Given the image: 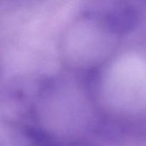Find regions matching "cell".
Returning a JSON list of instances; mask_svg holds the SVG:
<instances>
[{"label":"cell","instance_id":"1","mask_svg":"<svg viewBox=\"0 0 146 146\" xmlns=\"http://www.w3.org/2000/svg\"><path fill=\"white\" fill-rule=\"evenodd\" d=\"M139 15L129 5H118L108 11L106 18L108 28L115 33H126L136 26Z\"/></svg>","mask_w":146,"mask_h":146},{"label":"cell","instance_id":"3","mask_svg":"<svg viewBox=\"0 0 146 146\" xmlns=\"http://www.w3.org/2000/svg\"><path fill=\"white\" fill-rule=\"evenodd\" d=\"M143 1H146V0H143Z\"/></svg>","mask_w":146,"mask_h":146},{"label":"cell","instance_id":"2","mask_svg":"<svg viewBox=\"0 0 146 146\" xmlns=\"http://www.w3.org/2000/svg\"><path fill=\"white\" fill-rule=\"evenodd\" d=\"M27 135L34 146H58L51 135L38 128H28Z\"/></svg>","mask_w":146,"mask_h":146}]
</instances>
